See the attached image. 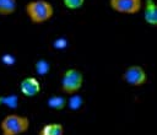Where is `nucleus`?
Segmentation results:
<instances>
[{"label": "nucleus", "instance_id": "obj_1", "mask_svg": "<svg viewBox=\"0 0 157 135\" xmlns=\"http://www.w3.org/2000/svg\"><path fill=\"white\" fill-rule=\"evenodd\" d=\"M26 14L31 22L44 23L49 21L54 15V7L47 0H33L26 5Z\"/></svg>", "mask_w": 157, "mask_h": 135}, {"label": "nucleus", "instance_id": "obj_2", "mask_svg": "<svg viewBox=\"0 0 157 135\" xmlns=\"http://www.w3.org/2000/svg\"><path fill=\"white\" fill-rule=\"evenodd\" d=\"M29 128V119L26 115L7 114L0 123L2 135H21Z\"/></svg>", "mask_w": 157, "mask_h": 135}, {"label": "nucleus", "instance_id": "obj_3", "mask_svg": "<svg viewBox=\"0 0 157 135\" xmlns=\"http://www.w3.org/2000/svg\"><path fill=\"white\" fill-rule=\"evenodd\" d=\"M83 85V75L77 69H67L61 77L63 92L67 94L77 93V91Z\"/></svg>", "mask_w": 157, "mask_h": 135}, {"label": "nucleus", "instance_id": "obj_4", "mask_svg": "<svg viewBox=\"0 0 157 135\" xmlns=\"http://www.w3.org/2000/svg\"><path fill=\"white\" fill-rule=\"evenodd\" d=\"M109 6L115 12L134 15L141 10L142 0H109Z\"/></svg>", "mask_w": 157, "mask_h": 135}, {"label": "nucleus", "instance_id": "obj_5", "mask_svg": "<svg viewBox=\"0 0 157 135\" xmlns=\"http://www.w3.org/2000/svg\"><path fill=\"white\" fill-rule=\"evenodd\" d=\"M123 79L131 86H142L147 81V74L140 65H130L123 74Z\"/></svg>", "mask_w": 157, "mask_h": 135}, {"label": "nucleus", "instance_id": "obj_6", "mask_svg": "<svg viewBox=\"0 0 157 135\" xmlns=\"http://www.w3.org/2000/svg\"><path fill=\"white\" fill-rule=\"evenodd\" d=\"M20 91L26 97H34L40 92V82L33 76L25 77L20 82Z\"/></svg>", "mask_w": 157, "mask_h": 135}, {"label": "nucleus", "instance_id": "obj_7", "mask_svg": "<svg viewBox=\"0 0 157 135\" xmlns=\"http://www.w3.org/2000/svg\"><path fill=\"white\" fill-rule=\"evenodd\" d=\"M144 18L147 25L157 26V5L153 0H146L144 9Z\"/></svg>", "mask_w": 157, "mask_h": 135}, {"label": "nucleus", "instance_id": "obj_8", "mask_svg": "<svg viewBox=\"0 0 157 135\" xmlns=\"http://www.w3.org/2000/svg\"><path fill=\"white\" fill-rule=\"evenodd\" d=\"M38 135H64V126L60 123H49L44 124Z\"/></svg>", "mask_w": 157, "mask_h": 135}, {"label": "nucleus", "instance_id": "obj_9", "mask_svg": "<svg viewBox=\"0 0 157 135\" xmlns=\"http://www.w3.org/2000/svg\"><path fill=\"white\" fill-rule=\"evenodd\" d=\"M17 1L16 0H0V15L7 16L16 11Z\"/></svg>", "mask_w": 157, "mask_h": 135}, {"label": "nucleus", "instance_id": "obj_10", "mask_svg": "<svg viewBox=\"0 0 157 135\" xmlns=\"http://www.w3.org/2000/svg\"><path fill=\"white\" fill-rule=\"evenodd\" d=\"M67 104V99L63 96H52L48 99V106L55 110H63Z\"/></svg>", "mask_w": 157, "mask_h": 135}, {"label": "nucleus", "instance_id": "obj_11", "mask_svg": "<svg viewBox=\"0 0 157 135\" xmlns=\"http://www.w3.org/2000/svg\"><path fill=\"white\" fill-rule=\"evenodd\" d=\"M66 106H69L70 109H72V110L80 109L81 106H82V97H81V96H77L76 93H74L72 97L67 101V104H66Z\"/></svg>", "mask_w": 157, "mask_h": 135}, {"label": "nucleus", "instance_id": "obj_12", "mask_svg": "<svg viewBox=\"0 0 157 135\" xmlns=\"http://www.w3.org/2000/svg\"><path fill=\"white\" fill-rule=\"evenodd\" d=\"M49 70H50V65L45 60L42 59V60H38L36 63V71L38 75H45L49 72Z\"/></svg>", "mask_w": 157, "mask_h": 135}, {"label": "nucleus", "instance_id": "obj_13", "mask_svg": "<svg viewBox=\"0 0 157 135\" xmlns=\"http://www.w3.org/2000/svg\"><path fill=\"white\" fill-rule=\"evenodd\" d=\"M63 4L66 9H70V10H77L80 7L83 6L85 4V0H63Z\"/></svg>", "mask_w": 157, "mask_h": 135}, {"label": "nucleus", "instance_id": "obj_14", "mask_svg": "<svg viewBox=\"0 0 157 135\" xmlns=\"http://www.w3.org/2000/svg\"><path fill=\"white\" fill-rule=\"evenodd\" d=\"M66 45H67V42H66L64 38H59V39H56V40L54 42V47L58 48V49H63V48H65Z\"/></svg>", "mask_w": 157, "mask_h": 135}, {"label": "nucleus", "instance_id": "obj_15", "mask_svg": "<svg viewBox=\"0 0 157 135\" xmlns=\"http://www.w3.org/2000/svg\"><path fill=\"white\" fill-rule=\"evenodd\" d=\"M2 61H4L5 64L11 65V64H13V63H15V58H13L12 55H10V54H5V55L2 56Z\"/></svg>", "mask_w": 157, "mask_h": 135}]
</instances>
